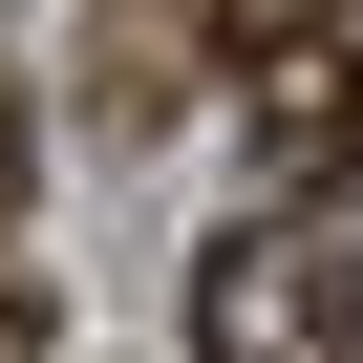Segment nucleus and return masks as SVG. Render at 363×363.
Here are the masks:
<instances>
[{"label":"nucleus","instance_id":"f257e3e1","mask_svg":"<svg viewBox=\"0 0 363 363\" xmlns=\"http://www.w3.org/2000/svg\"><path fill=\"white\" fill-rule=\"evenodd\" d=\"M193 320H214V363H363V214L320 193V214H257V235H214Z\"/></svg>","mask_w":363,"mask_h":363},{"label":"nucleus","instance_id":"f03ea898","mask_svg":"<svg viewBox=\"0 0 363 363\" xmlns=\"http://www.w3.org/2000/svg\"><path fill=\"white\" fill-rule=\"evenodd\" d=\"M235 86H257V150L299 171H363V0H278V22L235 43Z\"/></svg>","mask_w":363,"mask_h":363},{"label":"nucleus","instance_id":"7ed1b4c3","mask_svg":"<svg viewBox=\"0 0 363 363\" xmlns=\"http://www.w3.org/2000/svg\"><path fill=\"white\" fill-rule=\"evenodd\" d=\"M171 43H193V0H86V65H107V107H150V86H171Z\"/></svg>","mask_w":363,"mask_h":363},{"label":"nucleus","instance_id":"20e7f679","mask_svg":"<svg viewBox=\"0 0 363 363\" xmlns=\"http://www.w3.org/2000/svg\"><path fill=\"white\" fill-rule=\"evenodd\" d=\"M0 214H22V107H0Z\"/></svg>","mask_w":363,"mask_h":363}]
</instances>
